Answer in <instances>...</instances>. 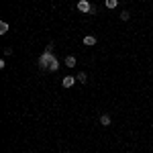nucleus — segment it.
Segmentation results:
<instances>
[{
  "mask_svg": "<svg viewBox=\"0 0 153 153\" xmlns=\"http://www.w3.org/2000/svg\"><path fill=\"white\" fill-rule=\"evenodd\" d=\"M129 19H131V12H127V10L120 12V21H129Z\"/></svg>",
  "mask_w": 153,
  "mask_h": 153,
  "instance_id": "obj_11",
  "label": "nucleus"
},
{
  "mask_svg": "<svg viewBox=\"0 0 153 153\" xmlns=\"http://www.w3.org/2000/svg\"><path fill=\"white\" fill-rule=\"evenodd\" d=\"M76 80H78L76 76H65V78L61 80V86H63V88H71V86L76 84Z\"/></svg>",
  "mask_w": 153,
  "mask_h": 153,
  "instance_id": "obj_3",
  "label": "nucleus"
},
{
  "mask_svg": "<svg viewBox=\"0 0 153 153\" xmlns=\"http://www.w3.org/2000/svg\"><path fill=\"white\" fill-rule=\"evenodd\" d=\"M6 31H8V23H6V21H2V23H0V33L4 35Z\"/></svg>",
  "mask_w": 153,
  "mask_h": 153,
  "instance_id": "obj_10",
  "label": "nucleus"
},
{
  "mask_svg": "<svg viewBox=\"0 0 153 153\" xmlns=\"http://www.w3.org/2000/svg\"><path fill=\"white\" fill-rule=\"evenodd\" d=\"M78 10H80V12H86V14H88V12H96L88 0H78Z\"/></svg>",
  "mask_w": 153,
  "mask_h": 153,
  "instance_id": "obj_2",
  "label": "nucleus"
},
{
  "mask_svg": "<svg viewBox=\"0 0 153 153\" xmlns=\"http://www.w3.org/2000/svg\"><path fill=\"white\" fill-rule=\"evenodd\" d=\"M104 6L108 8V10H112V8L118 6V0H104Z\"/></svg>",
  "mask_w": 153,
  "mask_h": 153,
  "instance_id": "obj_6",
  "label": "nucleus"
},
{
  "mask_svg": "<svg viewBox=\"0 0 153 153\" xmlns=\"http://www.w3.org/2000/svg\"><path fill=\"white\" fill-rule=\"evenodd\" d=\"M57 70H59V59L53 57V61L49 63V71H57Z\"/></svg>",
  "mask_w": 153,
  "mask_h": 153,
  "instance_id": "obj_7",
  "label": "nucleus"
},
{
  "mask_svg": "<svg viewBox=\"0 0 153 153\" xmlns=\"http://www.w3.org/2000/svg\"><path fill=\"white\" fill-rule=\"evenodd\" d=\"M63 63H65L68 68H76V63H78V59L74 57V55H68V57L63 59Z\"/></svg>",
  "mask_w": 153,
  "mask_h": 153,
  "instance_id": "obj_4",
  "label": "nucleus"
},
{
  "mask_svg": "<svg viewBox=\"0 0 153 153\" xmlns=\"http://www.w3.org/2000/svg\"><path fill=\"white\" fill-rule=\"evenodd\" d=\"M76 78H78V82H82V84L88 82V76H86V71H80V74H78Z\"/></svg>",
  "mask_w": 153,
  "mask_h": 153,
  "instance_id": "obj_9",
  "label": "nucleus"
},
{
  "mask_svg": "<svg viewBox=\"0 0 153 153\" xmlns=\"http://www.w3.org/2000/svg\"><path fill=\"white\" fill-rule=\"evenodd\" d=\"M53 57H55V55H53V43H49L47 49H45V51L41 53V57H39V68H41V70H49V63L53 61Z\"/></svg>",
  "mask_w": 153,
  "mask_h": 153,
  "instance_id": "obj_1",
  "label": "nucleus"
},
{
  "mask_svg": "<svg viewBox=\"0 0 153 153\" xmlns=\"http://www.w3.org/2000/svg\"><path fill=\"white\" fill-rule=\"evenodd\" d=\"M100 125H102V127H108V125H110V114H102V117H100Z\"/></svg>",
  "mask_w": 153,
  "mask_h": 153,
  "instance_id": "obj_8",
  "label": "nucleus"
},
{
  "mask_svg": "<svg viewBox=\"0 0 153 153\" xmlns=\"http://www.w3.org/2000/svg\"><path fill=\"white\" fill-rule=\"evenodd\" d=\"M84 45H88V47L96 45V37L94 35H86V37H84Z\"/></svg>",
  "mask_w": 153,
  "mask_h": 153,
  "instance_id": "obj_5",
  "label": "nucleus"
},
{
  "mask_svg": "<svg viewBox=\"0 0 153 153\" xmlns=\"http://www.w3.org/2000/svg\"><path fill=\"white\" fill-rule=\"evenodd\" d=\"M4 55H12V47H6V49H4Z\"/></svg>",
  "mask_w": 153,
  "mask_h": 153,
  "instance_id": "obj_12",
  "label": "nucleus"
}]
</instances>
